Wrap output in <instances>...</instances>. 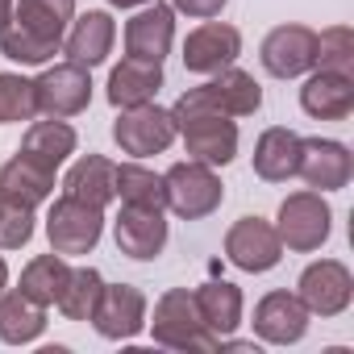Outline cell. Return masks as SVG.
<instances>
[{"label": "cell", "instance_id": "d6a6232c", "mask_svg": "<svg viewBox=\"0 0 354 354\" xmlns=\"http://www.w3.org/2000/svg\"><path fill=\"white\" fill-rule=\"evenodd\" d=\"M317 67L354 75V30L350 26H329L317 34Z\"/></svg>", "mask_w": 354, "mask_h": 354}, {"label": "cell", "instance_id": "277c9868", "mask_svg": "<svg viewBox=\"0 0 354 354\" xmlns=\"http://www.w3.org/2000/svg\"><path fill=\"white\" fill-rule=\"evenodd\" d=\"M275 234L283 242V250H296V254H308V250H321L333 234V213L325 205L321 192H292L283 205H279V217H275Z\"/></svg>", "mask_w": 354, "mask_h": 354}, {"label": "cell", "instance_id": "8fae6325", "mask_svg": "<svg viewBox=\"0 0 354 354\" xmlns=\"http://www.w3.org/2000/svg\"><path fill=\"white\" fill-rule=\"evenodd\" d=\"M92 329L109 342H129L146 329V296L133 283H104L92 308Z\"/></svg>", "mask_w": 354, "mask_h": 354}, {"label": "cell", "instance_id": "9a60e30c", "mask_svg": "<svg viewBox=\"0 0 354 354\" xmlns=\"http://www.w3.org/2000/svg\"><path fill=\"white\" fill-rule=\"evenodd\" d=\"M238 55H242V34L225 21H213V17L205 26H196L184 42V67L192 75H217Z\"/></svg>", "mask_w": 354, "mask_h": 354}, {"label": "cell", "instance_id": "6da1fadb", "mask_svg": "<svg viewBox=\"0 0 354 354\" xmlns=\"http://www.w3.org/2000/svg\"><path fill=\"white\" fill-rule=\"evenodd\" d=\"M263 109V88L254 84L250 71H238L234 63L221 67L209 84L188 88L171 104V117H192V113H225V117H254Z\"/></svg>", "mask_w": 354, "mask_h": 354}, {"label": "cell", "instance_id": "7402d4cb", "mask_svg": "<svg viewBox=\"0 0 354 354\" xmlns=\"http://www.w3.org/2000/svg\"><path fill=\"white\" fill-rule=\"evenodd\" d=\"M162 88V63H146V59H121L109 71V104L113 109H133L154 100Z\"/></svg>", "mask_w": 354, "mask_h": 354}, {"label": "cell", "instance_id": "44dd1931", "mask_svg": "<svg viewBox=\"0 0 354 354\" xmlns=\"http://www.w3.org/2000/svg\"><path fill=\"white\" fill-rule=\"evenodd\" d=\"M300 162V133L288 125H271L254 142V175L267 184H288Z\"/></svg>", "mask_w": 354, "mask_h": 354}, {"label": "cell", "instance_id": "d590c367", "mask_svg": "<svg viewBox=\"0 0 354 354\" xmlns=\"http://www.w3.org/2000/svg\"><path fill=\"white\" fill-rule=\"evenodd\" d=\"M13 21V0H0V30Z\"/></svg>", "mask_w": 354, "mask_h": 354}, {"label": "cell", "instance_id": "52a82bcc", "mask_svg": "<svg viewBox=\"0 0 354 354\" xmlns=\"http://www.w3.org/2000/svg\"><path fill=\"white\" fill-rule=\"evenodd\" d=\"M34 104L38 117H80L92 104V75L80 63H55L34 80Z\"/></svg>", "mask_w": 354, "mask_h": 354}, {"label": "cell", "instance_id": "30bf717a", "mask_svg": "<svg viewBox=\"0 0 354 354\" xmlns=\"http://www.w3.org/2000/svg\"><path fill=\"white\" fill-rule=\"evenodd\" d=\"M296 296L304 300V308L313 317H342L354 300V275L346 263L337 259H321V263H308L300 271V283H296Z\"/></svg>", "mask_w": 354, "mask_h": 354}, {"label": "cell", "instance_id": "83f0119b", "mask_svg": "<svg viewBox=\"0 0 354 354\" xmlns=\"http://www.w3.org/2000/svg\"><path fill=\"white\" fill-rule=\"evenodd\" d=\"M113 192L121 196V205L133 209H162L167 213V188H162V175H154L142 162H121L113 171Z\"/></svg>", "mask_w": 354, "mask_h": 354}, {"label": "cell", "instance_id": "5b68a950", "mask_svg": "<svg viewBox=\"0 0 354 354\" xmlns=\"http://www.w3.org/2000/svg\"><path fill=\"white\" fill-rule=\"evenodd\" d=\"M104 234V209L96 205H84L75 196H59L46 213V238H50V250L63 254V259H80V254H92L96 242Z\"/></svg>", "mask_w": 354, "mask_h": 354}, {"label": "cell", "instance_id": "8992f818", "mask_svg": "<svg viewBox=\"0 0 354 354\" xmlns=\"http://www.w3.org/2000/svg\"><path fill=\"white\" fill-rule=\"evenodd\" d=\"M175 138H180V133H175L171 109H158L154 100L133 104V109H117L113 142L121 146V154H129V158H150V154H162Z\"/></svg>", "mask_w": 354, "mask_h": 354}, {"label": "cell", "instance_id": "ffe728a7", "mask_svg": "<svg viewBox=\"0 0 354 354\" xmlns=\"http://www.w3.org/2000/svg\"><path fill=\"white\" fill-rule=\"evenodd\" d=\"M55 196V171L30 162L26 154H13L0 167V201L17 209H38Z\"/></svg>", "mask_w": 354, "mask_h": 354}, {"label": "cell", "instance_id": "2e32d148", "mask_svg": "<svg viewBox=\"0 0 354 354\" xmlns=\"http://www.w3.org/2000/svg\"><path fill=\"white\" fill-rule=\"evenodd\" d=\"M175 42V9L171 5H142V13H133L125 21V55L129 59H146V63H162L167 50Z\"/></svg>", "mask_w": 354, "mask_h": 354}, {"label": "cell", "instance_id": "836d02e7", "mask_svg": "<svg viewBox=\"0 0 354 354\" xmlns=\"http://www.w3.org/2000/svg\"><path fill=\"white\" fill-rule=\"evenodd\" d=\"M34 209H17L0 201V250H21L34 238Z\"/></svg>", "mask_w": 354, "mask_h": 354}, {"label": "cell", "instance_id": "5bb4252c", "mask_svg": "<svg viewBox=\"0 0 354 354\" xmlns=\"http://www.w3.org/2000/svg\"><path fill=\"white\" fill-rule=\"evenodd\" d=\"M313 313L304 308V300L296 292H267L254 304V333L267 346H296L308 333Z\"/></svg>", "mask_w": 354, "mask_h": 354}, {"label": "cell", "instance_id": "1f68e13d", "mask_svg": "<svg viewBox=\"0 0 354 354\" xmlns=\"http://www.w3.org/2000/svg\"><path fill=\"white\" fill-rule=\"evenodd\" d=\"M38 104H34V80L13 75V71H0V125H13V121H34Z\"/></svg>", "mask_w": 354, "mask_h": 354}, {"label": "cell", "instance_id": "ba28073f", "mask_svg": "<svg viewBox=\"0 0 354 354\" xmlns=\"http://www.w3.org/2000/svg\"><path fill=\"white\" fill-rule=\"evenodd\" d=\"M175 133L184 138L188 158L209 162V167H225L238 154V121L225 113H192L175 121Z\"/></svg>", "mask_w": 354, "mask_h": 354}, {"label": "cell", "instance_id": "f1b7e54d", "mask_svg": "<svg viewBox=\"0 0 354 354\" xmlns=\"http://www.w3.org/2000/svg\"><path fill=\"white\" fill-rule=\"evenodd\" d=\"M67 275H71V267H67L63 254H55V250H50V254H38V259H30L26 271H21V292H26L34 304L55 308V300L63 296Z\"/></svg>", "mask_w": 354, "mask_h": 354}, {"label": "cell", "instance_id": "484cf974", "mask_svg": "<svg viewBox=\"0 0 354 354\" xmlns=\"http://www.w3.org/2000/svg\"><path fill=\"white\" fill-rule=\"evenodd\" d=\"M46 329V308L34 304L21 288H5L0 292V342H9V346H30L38 342Z\"/></svg>", "mask_w": 354, "mask_h": 354}, {"label": "cell", "instance_id": "7a4b0ae2", "mask_svg": "<svg viewBox=\"0 0 354 354\" xmlns=\"http://www.w3.org/2000/svg\"><path fill=\"white\" fill-rule=\"evenodd\" d=\"M150 333L167 350H184V354H213L217 350V337L205 329V321H201L196 300H192L188 288H167L154 300Z\"/></svg>", "mask_w": 354, "mask_h": 354}, {"label": "cell", "instance_id": "4316f807", "mask_svg": "<svg viewBox=\"0 0 354 354\" xmlns=\"http://www.w3.org/2000/svg\"><path fill=\"white\" fill-rule=\"evenodd\" d=\"M13 21L46 42L63 46V34L75 21V0H13Z\"/></svg>", "mask_w": 354, "mask_h": 354}, {"label": "cell", "instance_id": "9c48e42d", "mask_svg": "<svg viewBox=\"0 0 354 354\" xmlns=\"http://www.w3.org/2000/svg\"><path fill=\"white\" fill-rule=\"evenodd\" d=\"M259 63L267 75L275 80H300L317 67V30L308 26H275L263 46H259Z\"/></svg>", "mask_w": 354, "mask_h": 354}, {"label": "cell", "instance_id": "d4e9b609", "mask_svg": "<svg viewBox=\"0 0 354 354\" xmlns=\"http://www.w3.org/2000/svg\"><path fill=\"white\" fill-rule=\"evenodd\" d=\"M113 171H117V162H109L104 154H84V158L71 162L67 180H63V192L75 196V201H84V205L109 209L117 201V192H113Z\"/></svg>", "mask_w": 354, "mask_h": 354}, {"label": "cell", "instance_id": "e0dca14e", "mask_svg": "<svg viewBox=\"0 0 354 354\" xmlns=\"http://www.w3.org/2000/svg\"><path fill=\"white\" fill-rule=\"evenodd\" d=\"M113 238H117V250L121 254H129L138 263H150L167 246V217H162V209L121 205V217L113 221Z\"/></svg>", "mask_w": 354, "mask_h": 354}, {"label": "cell", "instance_id": "d6986e66", "mask_svg": "<svg viewBox=\"0 0 354 354\" xmlns=\"http://www.w3.org/2000/svg\"><path fill=\"white\" fill-rule=\"evenodd\" d=\"M300 109L313 121H346L354 113V75L313 67L300 88Z\"/></svg>", "mask_w": 354, "mask_h": 354}, {"label": "cell", "instance_id": "f546056e", "mask_svg": "<svg viewBox=\"0 0 354 354\" xmlns=\"http://www.w3.org/2000/svg\"><path fill=\"white\" fill-rule=\"evenodd\" d=\"M100 288H104V275L96 267H71L67 283H63V296L55 300V308L67 317V321H88L96 300H100Z\"/></svg>", "mask_w": 354, "mask_h": 354}, {"label": "cell", "instance_id": "74e56055", "mask_svg": "<svg viewBox=\"0 0 354 354\" xmlns=\"http://www.w3.org/2000/svg\"><path fill=\"white\" fill-rule=\"evenodd\" d=\"M5 288H9V263L0 259V292H5Z\"/></svg>", "mask_w": 354, "mask_h": 354}, {"label": "cell", "instance_id": "603a6c76", "mask_svg": "<svg viewBox=\"0 0 354 354\" xmlns=\"http://www.w3.org/2000/svg\"><path fill=\"white\" fill-rule=\"evenodd\" d=\"M192 300H196V313H201L205 329L217 342L238 333V325H242V288H234L230 279H209L192 292Z\"/></svg>", "mask_w": 354, "mask_h": 354}, {"label": "cell", "instance_id": "4dcf8cb0", "mask_svg": "<svg viewBox=\"0 0 354 354\" xmlns=\"http://www.w3.org/2000/svg\"><path fill=\"white\" fill-rule=\"evenodd\" d=\"M59 50H63L59 42H46V38H38V34L21 30L17 21H9L5 30H0V55H5V59H13V63L42 67V63H50Z\"/></svg>", "mask_w": 354, "mask_h": 354}, {"label": "cell", "instance_id": "ac0fdd59", "mask_svg": "<svg viewBox=\"0 0 354 354\" xmlns=\"http://www.w3.org/2000/svg\"><path fill=\"white\" fill-rule=\"evenodd\" d=\"M113 42H117V21L104 13V9H88V13H80L71 26H67V34H63V55H67V63H80V67H100L104 59H109V50H113Z\"/></svg>", "mask_w": 354, "mask_h": 354}, {"label": "cell", "instance_id": "4fadbf2b", "mask_svg": "<svg viewBox=\"0 0 354 354\" xmlns=\"http://www.w3.org/2000/svg\"><path fill=\"white\" fill-rule=\"evenodd\" d=\"M354 158L342 142L333 138H300V162L296 175L313 188V192H342L350 184Z\"/></svg>", "mask_w": 354, "mask_h": 354}, {"label": "cell", "instance_id": "e575fe53", "mask_svg": "<svg viewBox=\"0 0 354 354\" xmlns=\"http://www.w3.org/2000/svg\"><path fill=\"white\" fill-rule=\"evenodd\" d=\"M225 5H230V0H171V9H175V13H188V17H201V21L221 17Z\"/></svg>", "mask_w": 354, "mask_h": 354}, {"label": "cell", "instance_id": "cb8c5ba5", "mask_svg": "<svg viewBox=\"0 0 354 354\" xmlns=\"http://www.w3.org/2000/svg\"><path fill=\"white\" fill-rule=\"evenodd\" d=\"M75 146H80L75 129H71L67 121H59V117H46V121H34V125L26 129L17 154H26L30 162L46 167V171H59V167L75 154Z\"/></svg>", "mask_w": 354, "mask_h": 354}, {"label": "cell", "instance_id": "7c38bea8", "mask_svg": "<svg viewBox=\"0 0 354 354\" xmlns=\"http://www.w3.org/2000/svg\"><path fill=\"white\" fill-rule=\"evenodd\" d=\"M225 259H230L238 271L263 275V271L279 267L283 242H279V234H275L271 221H263V217H242V221H234L230 234H225Z\"/></svg>", "mask_w": 354, "mask_h": 354}, {"label": "cell", "instance_id": "3957f363", "mask_svg": "<svg viewBox=\"0 0 354 354\" xmlns=\"http://www.w3.org/2000/svg\"><path fill=\"white\" fill-rule=\"evenodd\" d=\"M162 188H167V209L175 217H184V221H201V217L217 213L221 201H225V184H221L217 167L196 162V158L167 167Z\"/></svg>", "mask_w": 354, "mask_h": 354}, {"label": "cell", "instance_id": "8d00e7d4", "mask_svg": "<svg viewBox=\"0 0 354 354\" xmlns=\"http://www.w3.org/2000/svg\"><path fill=\"white\" fill-rule=\"evenodd\" d=\"M113 9H142V5H150V0H109Z\"/></svg>", "mask_w": 354, "mask_h": 354}]
</instances>
